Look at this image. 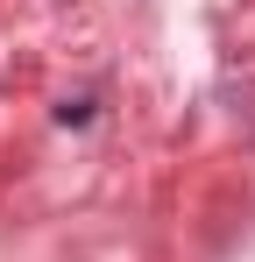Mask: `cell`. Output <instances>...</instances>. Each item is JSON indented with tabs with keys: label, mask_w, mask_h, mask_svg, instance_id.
<instances>
[{
	"label": "cell",
	"mask_w": 255,
	"mask_h": 262,
	"mask_svg": "<svg viewBox=\"0 0 255 262\" xmlns=\"http://www.w3.org/2000/svg\"><path fill=\"white\" fill-rule=\"evenodd\" d=\"M57 121H64V128H85V121H92V99H64Z\"/></svg>",
	"instance_id": "1"
}]
</instances>
